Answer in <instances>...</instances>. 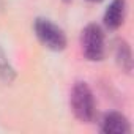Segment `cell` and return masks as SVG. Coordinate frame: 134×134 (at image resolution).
Returning a JSON list of instances; mask_svg holds the SVG:
<instances>
[{"label": "cell", "instance_id": "1", "mask_svg": "<svg viewBox=\"0 0 134 134\" xmlns=\"http://www.w3.org/2000/svg\"><path fill=\"white\" fill-rule=\"evenodd\" d=\"M71 109L77 120L90 123L96 115V103L93 92L85 82H77L71 92Z\"/></svg>", "mask_w": 134, "mask_h": 134}, {"label": "cell", "instance_id": "2", "mask_svg": "<svg viewBox=\"0 0 134 134\" xmlns=\"http://www.w3.org/2000/svg\"><path fill=\"white\" fill-rule=\"evenodd\" d=\"M35 33L41 44L51 51H62L66 47V35L65 32L55 25L49 19H36L35 21Z\"/></svg>", "mask_w": 134, "mask_h": 134}, {"label": "cell", "instance_id": "3", "mask_svg": "<svg viewBox=\"0 0 134 134\" xmlns=\"http://www.w3.org/2000/svg\"><path fill=\"white\" fill-rule=\"evenodd\" d=\"M81 46H82V52L88 60H101L104 57L106 52V46H104V33L101 30L99 25L96 24H90L82 30L81 35Z\"/></svg>", "mask_w": 134, "mask_h": 134}, {"label": "cell", "instance_id": "4", "mask_svg": "<svg viewBox=\"0 0 134 134\" xmlns=\"http://www.w3.org/2000/svg\"><path fill=\"white\" fill-rule=\"evenodd\" d=\"M101 131L106 134H126L131 131V126L123 114L109 112L101 120Z\"/></svg>", "mask_w": 134, "mask_h": 134}, {"label": "cell", "instance_id": "5", "mask_svg": "<svg viewBox=\"0 0 134 134\" xmlns=\"http://www.w3.org/2000/svg\"><path fill=\"white\" fill-rule=\"evenodd\" d=\"M126 16V0H112L104 13V24L110 30H117Z\"/></svg>", "mask_w": 134, "mask_h": 134}, {"label": "cell", "instance_id": "6", "mask_svg": "<svg viewBox=\"0 0 134 134\" xmlns=\"http://www.w3.org/2000/svg\"><path fill=\"white\" fill-rule=\"evenodd\" d=\"M115 57H117L118 65L121 66L126 73H129V71H131V66H132V58H131V49H129V46H128L125 41L118 43Z\"/></svg>", "mask_w": 134, "mask_h": 134}, {"label": "cell", "instance_id": "7", "mask_svg": "<svg viewBox=\"0 0 134 134\" xmlns=\"http://www.w3.org/2000/svg\"><path fill=\"white\" fill-rule=\"evenodd\" d=\"M13 77H14V70L10 65V60L7 58V54L0 47V79L10 82V81H13Z\"/></svg>", "mask_w": 134, "mask_h": 134}, {"label": "cell", "instance_id": "8", "mask_svg": "<svg viewBox=\"0 0 134 134\" xmlns=\"http://www.w3.org/2000/svg\"><path fill=\"white\" fill-rule=\"evenodd\" d=\"M3 7H5V3H3V0H0V11L3 10Z\"/></svg>", "mask_w": 134, "mask_h": 134}, {"label": "cell", "instance_id": "9", "mask_svg": "<svg viewBox=\"0 0 134 134\" xmlns=\"http://www.w3.org/2000/svg\"><path fill=\"white\" fill-rule=\"evenodd\" d=\"M90 2H101V0H90Z\"/></svg>", "mask_w": 134, "mask_h": 134}, {"label": "cell", "instance_id": "10", "mask_svg": "<svg viewBox=\"0 0 134 134\" xmlns=\"http://www.w3.org/2000/svg\"><path fill=\"white\" fill-rule=\"evenodd\" d=\"M65 2H70V0H65Z\"/></svg>", "mask_w": 134, "mask_h": 134}]
</instances>
